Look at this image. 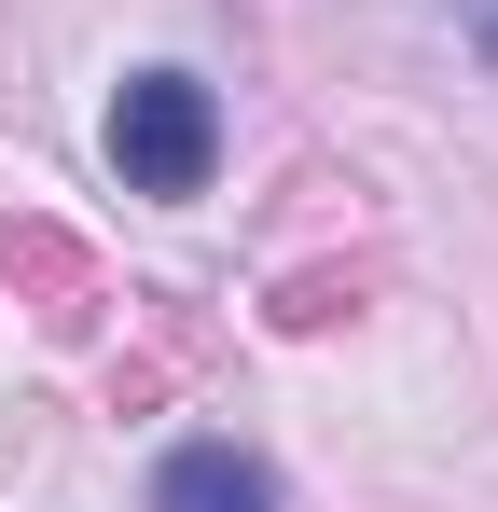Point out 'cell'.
I'll list each match as a JSON object with an SVG mask.
<instances>
[{
    "instance_id": "1",
    "label": "cell",
    "mask_w": 498,
    "mask_h": 512,
    "mask_svg": "<svg viewBox=\"0 0 498 512\" xmlns=\"http://www.w3.org/2000/svg\"><path fill=\"white\" fill-rule=\"evenodd\" d=\"M208 153H222V111H208L194 70H139L111 97V167L139 194H208Z\"/></svg>"
},
{
    "instance_id": "2",
    "label": "cell",
    "mask_w": 498,
    "mask_h": 512,
    "mask_svg": "<svg viewBox=\"0 0 498 512\" xmlns=\"http://www.w3.org/2000/svg\"><path fill=\"white\" fill-rule=\"evenodd\" d=\"M153 512H277V471L236 457V443H180L153 471Z\"/></svg>"
},
{
    "instance_id": "3",
    "label": "cell",
    "mask_w": 498,
    "mask_h": 512,
    "mask_svg": "<svg viewBox=\"0 0 498 512\" xmlns=\"http://www.w3.org/2000/svg\"><path fill=\"white\" fill-rule=\"evenodd\" d=\"M457 28H471V56L498 70V0H457Z\"/></svg>"
}]
</instances>
